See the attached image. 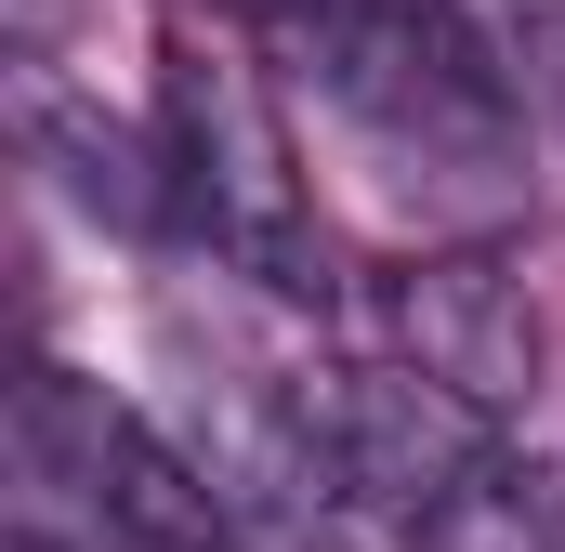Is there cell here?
Here are the masks:
<instances>
[{
    "label": "cell",
    "mask_w": 565,
    "mask_h": 552,
    "mask_svg": "<svg viewBox=\"0 0 565 552\" xmlns=\"http://www.w3.org/2000/svg\"><path fill=\"white\" fill-rule=\"evenodd\" d=\"M302 408H316L329 487H342L355 513H382L395 540H434V527L500 474L487 408H460V395L422 382V369H329V382H302Z\"/></svg>",
    "instance_id": "3957f363"
},
{
    "label": "cell",
    "mask_w": 565,
    "mask_h": 552,
    "mask_svg": "<svg viewBox=\"0 0 565 552\" xmlns=\"http://www.w3.org/2000/svg\"><path fill=\"white\" fill-rule=\"evenodd\" d=\"M382 316H395V369L447 382L460 408H487V421H500L526 382H540V302H526V276H513V264H487V251L395 264Z\"/></svg>",
    "instance_id": "277c9868"
},
{
    "label": "cell",
    "mask_w": 565,
    "mask_h": 552,
    "mask_svg": "<svg viewBox=\"0 0 565 552\" xmlns=\"http://www.w3.org/2000/svg\"><path fill=\"white\" fill-rule=\"evenodd\" d=\"M158 171H171V211L211 264L264 276V289H329V237H316V198H302V158H289L277 106L237 53L211 40H171L158 66Z\"/></svg>",
    "instance_id": "6da1fadb"
},
{
    "label": "cell",
    "mask_w": 565,
    "mask_h": 552,
    "mask_svg": "<svg viewBox=\"0 0 565 552\" xmlns=\"http://www.w3.org/2000/svg\"><path fill=\"white\" fill-rule=\"evenodd\" d=\"M26 474L79 500L93 552H237L224 474H198L145 408H119L79 369H26Z\"/></svg>",
    "instance_id": "7a4b0ae2"
},
{
    "label": "cell",
    "mask_w": 565,
    "mask_h": 552,
    "mask_svg": "<svg viewBox=\"0 0 565 552\" xmlns=\"http://www.w3.org/2000/svg\"><path fill=\"white\" fill-rule=\"evenodd\" d=\"M302 26H395V13H447V0H289Z\"/></svg>",
    "instance_id": "5b68a950"
}]
</instances>
